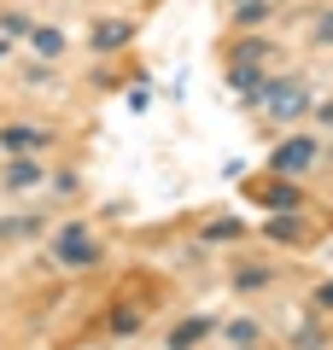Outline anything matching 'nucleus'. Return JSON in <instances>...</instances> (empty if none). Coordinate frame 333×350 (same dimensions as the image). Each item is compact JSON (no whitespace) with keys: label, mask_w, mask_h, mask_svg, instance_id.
Listing matches in <instances>:
<instances>
[{"label":"nucleus","mask_w":333,"mask_h":350,"mask_svg":"<svg viewBox=\"0 0 333 350\" xmlns=\"http://www.w3.org/2000/svg\"><path fill=\"white\" fill-rule=\"evenodd\" d=\"M234 280H240V286H263V280H269V269H240Z\"/></svg>","instance_id":"15"},{"label":"nucleus","mask_w":333,"mask_h":350,"mask_svg":"<svg viewBox=\"0 0 333 350\" xmlns=\"http://www.w3.org/2000/svg\"><path fill=\"white\" fill-rule=\"evenodd\" d=\"M0 59H6V36H0Z\"/></svg>","instance_id":"18"},{"label":"nucleus","mask_w":333,"mask_h":350,"mask_svg":"<svg viewBox=\"0 0 333 350\" xmlns=\"http://www.w3.org/2000/svg\"><path fill=\"white\" fill-rule=\"evenodd\" d=\"M0 146H6V152H29V146H47V129H29V123H18V129H0Z\"/></svg>","instance_id":"4"},{"label":"nucleus","mask_w":333,"mask_h":350,"mask_svg":"<svg viewBox=\"0 0 333 350\" xmlns=\"http://www.w3.org/2000/svg\"><path fill=\"white\" fill-rule=\"evenodd\" d=\"M53 257H59L64 269H94V262H99V245L88 239L82 222H64L59 234H53Z\"/></svg>","instance_id":"1"},{"label":"nucleus","mask_w":333,"mask_h":350,"mask_svg":"<svg viewBox=\"0 0 333 350\" xmlns=\"http://www.w3.org/2000/svg\"><path fill=\"white\" fill-rule=\"evenodd\" d=\"M41 181V170L29 158H18V163H6V187H36Z\"/></svg>","instance_id":"8"},{"label":"nucleus","mask_w":333,"mask_h":350,"mask_svg":"<svg viewBox=\"0 0 333 350\" xmlns=\"http://www.w3.org/2000/svg\"><path fill=\"white\" fill-rule=\"evenodd\" d=\"M29 228H36V216H6V222H0V239H24Z\"/></svg>","instance_id":"10"},{"label":"nucleus","mask_w":333,"mask_h":350,"mask_svg":"<svg viewBox=\"0 0 333 350\" xmlns=\"http://www.w3.org/2000/svg\"><path fill=\"white\" fill-rule=\"evenodd\" d=\"M36 53L59 59V53H64V36H59V29H36Z\"/></svg>","instance_id":"9"},{"label":"nucleus","mask_w":333,"mask_h":350,"mask_svg":"<svg viewBox=\"0 0 333 350\" xmlns=\"http://www.w3.org/2000/svg\"><path fill=\"white\" fill-rule=\"evenodd\" d=\"M263 12H269V6H263V0H246V6H240V24H258Z\"/></svg>","instance_id":"14"},{"label":"nucleus","mask_w":333,"mask_h":350,"mask_svg":"<svg viewBox=\"0 0 333 350\" xmlns=\"http://www.w3.org/2000/svg\"><path fill=\"white\" fill-rule=\"evenodd\" d=\"M129 36H135L129 24H94V53H117V47H129Z\"/></svg>","instance_id":"6"},{"label":"nucleus","mask_w":333,"mask_h":350,"mask_svg":"<svg viewBox=\"0 0 333 350\" xmlns=\"http://www.w3.org/2000/svg\"><path fill=\"white\" fill-rule=\"evenodd\" d=\"M263 105H269L275 117H298L310 105V88L304 82H263Z\"/></svg>","instance_id":"2"},{"label":"nucleus","mask_w":333,"mask_h":350,"mask_svg":"<svg viewBox=\"0 0 333 350\" xmlns=\"http://www.w3.org/2000/svg\"><path fill=\"white\" fill-rule=\"evenodd\" d=\"M210 327H217V321H210V315H193V321H182V327H175V333H170V350H187V345H199V338H205Z\"/></svg>","instance_id":"7"},{"label":"nucleus","mask_w":333,"mask_h":350,"mask_svg":"<svg viewBox=\"0 0 333 350\" xmlns=\"http://www.w3.org/2000/svg\"><path fill=\"white\" fill-rule=\"evenodd\" d=\"M310 158H316V140H310V135H293V140H281V146H275V170H281V175L310 170Z\"/></svg>","instance_id":"3"},{"label":"nucleus","mask_w":333,"mask_h":350,"mask_svg":"<svg viewBox=\"0 0 333 350\" xmlns=\"http://www.w3.org/2000/svg\"><path fill=\"white\" fill-rule=\"evenodd\" d=\"M0 36L12 41V36H29V18L24 12H6V24H0Z\"/></svg>","instance_id":"11"},{"label":"nucleus","mask_w":333,"mask_h":350,"mask_svg":"<svg viewBox=\"0 0 333 350\" xmlns=\"http://www.w3.org/2000/svg\"><path fill=\"white\" fill-rule=\"evenodd\" d=\"M234 234H240V222H210L205 228V239H234Z\"/></svg>","instance_id":"13"},{"label":"nucleus","mask_w":333,"mask_h":350,"mask_svg":"<svg viewBox=\"0 0 333 350\" xmlns=\"http://www.w3.org/2000/svg\"><path fill=\"white\" fill-rule=\"evenodd\" d=\"M228 82H234V94H240L246 105H258V100H263V76L251 70V64H234V70H228Z\"/></svg>","instance_id":"5"},{"label":"nucleus","mask_w":333,"mask_h":350,"mask_svg":"<svg viewBox=\"0 0 333 350\" xmlns=\"http://www.w3.org/2000/svg\"><path fill=\"white\" fill-rule=\"evenodd\" d=\"M316 41H328V47H333V12H328V18L316 24Z\"/></svg>","instance_id":"16"},{"label":"nucleus","mask_w":333,"mask_h":350,"mask_svg":"<svg viewBox=\"0 0 333 350\" xmlns=\"http://www.w3.org/2000/svg\"><path fill=\"white\" fill-rule=\"evenodd\" d=\"M228 338H234V345H251V338H258V327H251V321H234V327H228Z\"/></svg>","instance_id":"12"},{"label":"nucleus","mask_w":333,"mask_h":350,"mask_svg":"<svg viewBox=\"0 0 333 350\" xmlns=\"http://www.w3.org/2000/svg\"><path fill=\"white\" fill-rule=\"evenodd\" d=\"M316 304H321V310H333V280H328V286L316 292Z\"/></svg>","instance_id":"17"}]
</instances>
